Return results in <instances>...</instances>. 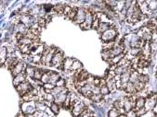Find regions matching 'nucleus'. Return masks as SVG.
Wrapping results in <instances>:
<instances>
[{"label":"nucleus","instance_id":"obj_1","mask_svg":"<svg viewBox=\"0 0 157 117\" xmlns=\"http://www.w3.org/2000/svg\"><path fill=\"white\" fill-rule=\"evenodd\" d=\"M70 109L72 111V114L74 117H79L80 114L85 111V109L86 108V105L84 104V102L82 101H80L79 99H77L76 101H73L70 103Z\"/></svg>","mask_w":157,"mask_h":117},{"label":"nucleus","instance_id":"obj_2","mask_svg":"<svg viewBox=\"0 0 157 117\" xmlns=\"http://www.w3.org/2000/svg\"><path fill=\"white\" fill-rule=\"evenodd\" d=\"M36 112V108L34 101H24L22 104V112L23 114H34Z\"/></svg>","mask_w":157,"mask_h":117},{"label":"nucleus","instance_id":"obj_3","mask_svg":"<svg viewBox=\"0 0 157 117\" xmlns=\"http://www.w3.org/2000/svg\"><path fill=\"white\" fill-rule=\"evenodd\" d=\"M116 35H117V31L115 30V28L113 26H111L109 30H107L105 32H103L102 34V40L104 42H109L113 41L116 37Z\"/></svg>","mask_w":157,"mask_h":117},{"label":"nucleus","instance_id":"obj_4","mask_svg":"<svg viewBox=\"0 0 157 117\" xmlns=\"http://www.w3.org/2000/svg\"><path fill=\"white\" fill-rule=\"evenodd\" d=\"M63 55L62 53L60 52L59 50H57L55 52V54L52 57V61H51V66H53L56 68H61V66H62V63H63Z\"/></svg>","mask_w":157,"mask_h":117},{"label":"nucleus","instance_id":"obj_5","mask_svg":"<svg viewBox=\"0 0 157 117\" xmlns=\"http://www.w3.org/2000/svg\"><path fill=\"white\" fill-rule=\"evenodd\" d=\"M33 88H34L29 81H24V82L20 83L19 86L16 87V90H18V92L20 94V96H23V95H25L28 92H30Z\"/></svg>","mask_w":157,"mask_h":117},{"label":"nucleus","instance_id":"obj_6","mask_svg":"<svg viewBox=\"0 0 157 117\" xmlns=\"http://www.w3.org/2000/svg\"><path fill=\"white\" fill-rule=\"evenodd\" d=\"M93 20H94V15L90 11H88V10H86L85 20H84V22L81 24V25H80V27H81L82 29H84V30L90 29L91 26H92Z\"/></svg>","mask_w":157,"mask_h":117},{"label":"nucleus","instance_id":"obj_7","mask_svg":"<svg viewBox=\"0 0 157 117\" xmlns=\"http://www.w3.org/2000/svg\"><path fill=\"white\" fill-rule=\"evenodd\" d=\"M157 102V94L154 95H152L150 96L147 100L145 101V105H144V108L146 111H151V110H153L154 106Z\"/></svg>","mask_w":157,"mask_h":117},{"label":"nucleus","instance_id":"obj_8","mask_svg":"<svg viewBox=\"0 0 157 117\" xmlns=\"http://www.w3.org/2000/svg\"><path fill=\"white\" fill-rule=\"evenodd\" d=\"M67 95H68V90L67 88H65L63 91H61V93H59L57 96L54 97V102L55 103H57L58 105L63 104L65 100H66V97H67Z\"/></svg>","mask_w":157,"mask_h":117},{"label":"nucleus","instance_id":"obj_9","mask_svg":"<svg viewBox=\"0 0 157 117\" xmlns=\"http://www.w3.org/2000/svg\"><path fill=\"white\" fill-rule=\"evenodd\" d=\"M86 9H83V8H79L77 9V13H76V16H75V22L81 25V24L84 22L85 20V18H86Z\"/></svg>","mask_w":157,"mask_h":117},{"label":"nucleus","instance_id":"obj_10","mask_svg":"<svg viewBox=\"0 0 157 117\" xmlns=\"http://www.w3.org/2000/svg\"><path fill=\"white\" fill-rule=\"evenodd\" d=\"M24 81H26V75H25V70L19 74V75H17L16 77H14V79H13V85L15 87L19 86L20 83L24 82Z\"/></svg>","mask_w":157,"mask_h":117},{"label":"nucleus","instance_id":"obj_11","mask_svg":"<svg viewBox=\"0 0 157 117\" xmlns=\"http://www.w3.org/2000/svg\"><path fill=\"white\" fill-rule=\"evenodd\" d=\"M25 66H24V64L22 62H20L17 64V65L15 66V67L11 70V72H12V75L14 77H16L17 75H19V74L20 73H22L24 70H25Z\"/></svg>","mask_w":157,"mask_h":117},{"label":"nucleus","instance_id":"obj_12","mask_svg":"<svg viewBox=\"0 0 157 117\" xmlns=\"http://www.w3.org/2000/svg\"><path fill=\"white\" fill-rule=\"evenodd\" d=\"M73 63H74V59L71 58V57H67V58H64L63 60V63H62V66H61V69L65 70V71H71V67Z\"/></svg>","mask_w":157,"mask_h":117},{"label":"nucleus","instance_id":"obj_13","mask_svg":"<svg viewBox=\"0 0 157 117\" xmlns=\"http://www.w3.org/2000/svg\"><path fill=\"white\" fill-rule=\"evenodd\" d=\"M138 3V6H139V8L141 10V12L143 14V15H147L149 13V8H148V6H147V3L146 1H139Z\"/></svg>","mask_w":157,"mask_h":117},{"label":"nucleus","instance_id":"obj_14","mask_svg":"<svg viewBox=\"0 0 157 117\" xmlns=\"http://www.w3.org/2000/svg\"><path fill=\"white\" fill-rule=\"evenodd\" d=\"M145 99L142 98V97H139L137 99L136 101V103H135V107H134V111H138V110L141 109V108H144V105H145Z\"/></svg>","mask_w":157,"mask_h":117},{"label":"nucleus","instance_id":"obj_15","mask_svg":"<svg viewBox=\"0 0 157 117\" xmlns=\"http://www.w3.org/2000/svg\"><path fill=\"white\" fill-rule=\"evenodd\" d=\"M32 45V44H31ZM31 45H25V44H19V49L20 53L22 55H31Z\"/></svg>","mask_w":157,"mask_h":117},{"label":"nucleus","instance_id":"obj_16","mask_svg":"<svg viewBox=\"0 0 157 117\" xmlns=\"http://www.w3.org/2000/svg\"><path fill=\"white\" fill-rule=\"evenodd\" d=\"M7 55H8V50L5 47L0 48V65L5 64L7 60Z\"/></svg>","mask_w":157,"mask_h":117},{"label":"nucleus","instance_id":"obj_17","mask_svg":"<svg viewBox=\"0 0 157 117\" xmlns=\"http://www.w3.org/2000/svg\"><path fill=\"white\" fill-rule=\"evenodd\" d=\"M79 70H82V64L80 63L78 60H74V63H73L72 67H71V71L72 73L77 72Z\"/></svg>","mask_w":157,"mask_h":117},{"label":"nucleus","instance_id":"obj_18","mask_svg":"<svg viewBox=\"0 0 157 117\" xmlns=\"http://www.w3.org/2000/svg\"><path fill=\"white\" fill-rule=\"evenodd\" d=\"M34 71H36V68L32 66H28L25 67V75L26 77H30V79H34Z\"/></svg>","mask_w":157,"mask_h":117},{"label":"nucleus","instance_id":"obj_19","mask_svg":"<svg viewBox=\"0 0 157 117\" xmlns=\"http://www.w3.org/2000/svg\"><path fill=\"white\" fill-rule=\"evenodd\" d=\"M52 73H53V71H45V73L43 74V76H42V79L40 80L41 82L44 83V84L49 82V77H50Z\"/></svg>","mask_w":157,"mask_h":117},{"label":"nucleus","instance_id":"obj_20","mask_svg":"<svg viewBox=\"0 0 157 117\" xmlns=\"http://www.w3.org/2000/svg\"><path fill=\"white\" fill-rule=\"evenodd\" d=\"M110 27H111L110 24L100 22V26H99V28H98V31H99L100 33H103V32H105L107 30H109Z\"/></svg>","mask_w":157,"mask_h":117},{"label":"nucleus","instance_id":"obj_21","mask_svg":"<svg viewBox=\"0 0 157 117\" xmlns=\"http://www.w3.org/2000/svg\"><path fill=\"white\" fill-rule=\"evenodd\" d=\"M125 90L127 92V93H129L130 95H133L135 94L136 92V90H135V87H134V84L133 83H131V82H128L127 84V87H125Z\"/></svg>","mask_w":157,"mask_h":117},{"label":"nucleus","instance_id":"obj_22","mask_svg":"<svg viewBox=\"0 0 157 117\" xmlns=\"http://www.w3.org/2000/svg\"><path fill=\"white\" fill-rule=\"evenodd\" d=\"M36 108L39 112H46V110L47 109V106L44 102L39 101V102H36Z\"/></svg>","mask_w":157,"mask_h":117},{"label":"nucleus","instance_id":"obj_23","mask_svg":"<svg viewBox=\"0 0 157 117\" xmlns=\"http://www.w3.org/2000/svg\"><path fill=\"white\" fill-rule=\"evenodd\" d=\"M123 57H125V55L124 54H121L119 55H116V56H114V57H113L111 60H110V63L111 64V65H117L118 63H119L122 59H123Z\"/></svg>","mask_w":157,"mask_h":117},{"label":"nucleus","instance_id":"obj_24","mask_svg":"<svg viewBox=\"0 0 157 117\" xmlns=\"http://www.w3.org/2000/svg\"><path fill=\"white\" fill-rule=\"evenodd\" d=\"M139 74L138 71H132L130 74V77H129V82L131 83H135L136 81L139 80Z\"/></svg>","mask_w":157,"mask_h":117},{"label":"nucleus","instance_id":"obj_25","mask_svg":"<svg viewBox=\"0 0 157 117\" xmlns=\"http://www.w3.org/2000/svg\"><path fill=\"white\" fill-rule=\"evenodd\" d=\"M149 61L143 58H139V63H138V68H145L149 66Z\"/></svg>","mask_w":157,"mask_h":117},{"label":"nucleus","instance_id":"obj_26","mask_svg":"<svg viewBox=\"0 0 157 117\" xmlns=\"http://www.w3.org/2000/svg\"><path fill=\"white\" fill-rule=\"evenodd\" d=\"M61 79L60 76H59L57 73L53 72V73L51 74L50 77H49V82H48V83L53 84V85H56V83H57V81H58L59 79Z\"/></svg>","mask_w":157,"mask_h":117},{"label":"nucleus","instance_id":"obj_27","mask_svg":"<svg viewBox=\"0 0 157 117\" xmlns=\"http://www.w3.org/2000/svg\"><path fill=\"white\" fill-rule=\"evenodd\" d=\"M45 73V71H43L42 69H38L36 68V71H34V80H41L42 76Z\"/></svg>","mask_w":157,"mask_h":117},{"label":"nucleus","instance_id":"obj_28","mask_svg":"<svg viewBox=\"0 0 157 117\" xmlns=\"http://www.w3.org/2000/svg\"><path fill=\"white\" fill-rule=\"evenodd\" d=\"M134 84V87H135V90L136 91H141L142 90H144V88H145V84L143 83H141V82H139V81H136Z\"/></svg>","mask_w":157,"mask_h":117},{"label":"nucleus","instance_id":"obj_29","mask_svg":"<svg viewBox=\"0 0 157 117\" xmlns=\"http://www.w3.org/2000/svg\"><path fill=\"white\" fill-rule=\"evenodd\" d=\"M119 115H120V112L115 108L111 109L109 112H108V117H118Z\"/></svg>","mask_w":157,"mask_h":117},{"label":"nucleus","instance_id":"obj_30","mask_svg":"<svg viewBox=\"0 0 157 117\" xmlns=\"http://www.w3.org/2000/svg\"><path fill=\"white\" fill-rule=\"evenodd\" d=\"M49 107H50L51 112L55 113V114H57V113L60 112V106H59L57 103H55V102H52Z\"/></svg>","mask_w":157,"mask_h":117},{"label":"nucleus","instance_id":"obj_31","mask_svg":"<svg viewBox=\"0 0 157 117\" xmlns=\"http://www.w3.org/2000/svg\"><path fill=\"white\" fill-rule=\"evenodd\" d=\"M102 98H103V96L100 93V94H93L91 98H90V100H91L92 101H95V102H100V101H102Z\"/></svg>","mask_w":157,"mask_h":117},{"label":"nucleus","instance_id":"obj_32","mask_svg":"<svg viewBox=\"0 0 157 117\" xmlns=\"http://www.w3.org/2000/svg\"><path fill=\"white\" fill-rule=\"evenodd\" d=\"M150 10H154L157 8V1H146Z\"/></svg>","mask_w":157,"mask_h":117},{"label":"nucleus","instance_id":"obj_33","mask_svg":"<svg viewBox=\"0 0 157 117\" xmlns=\"http://www.w3.org/2000/svg\"><path fill=\"white\" fill-rule=\"evenodd\" d=\"M76 13H77V8H73L72 10H71V12H70L67 17L69 18L70 20H75V16H76Z\"/></svg>","mask_w":157,"mask_h":117},{"label":"nucleus","instance_id":"obj_34","mask_svg":"<svg viewBox=\"0 0 157 117\" xmlns=\"http://www.w3.org/2000/svg\"><path fill=\"white\" fill-rule=\"evenodd\" d=\"M44 100L45 101H49V103L54 102V96L51 93H46L44 96Z\"/></svg>","mask_w":157,"mask_h":117},{"label":"nucleus","instance_id":"obj_35","mask_svg":"<svg viewBox=\"0 0 157 117\" xmlns=\"http://www.w3.org/2000/svg\"><path fill=\"white\" fill-rule=\"evenodd\" d=\"M139 81L141 83H143V84L147 83L149 81V77L147 75H144V74H141L139 77Z\"/></svg>","mask_w":157,"mask_h":117},{"label":"nucleus","instance_id":"obj_36","mask_svg":"<svg viewBox=\"0 0 157 117\" xmlns=\"http://www.w3.org/2000/svg\"><path fill=\"white\" fill-rule=\"evenodd\" d=\"M32 61H33L34 64H42V55H33Z\"/></svg>","mask_w":157,"mask_h":117},{"label":"nucleus","instance_id":"obj_37","mask_svg":"<svg viewBox=\"0 0 157 117\" xmlns=\"http://www.w3.org/2000/svg\"><path fill=\"white\" fill-rule=\"evenodd\" d=\"M100 26V20L99 19L96 17V15H94V20H93V22H92V26L91 28L92 29H95V30H98V28Z\"/></svg>","mask_w":157,"mask_h":117},{"label":"nucleus","instance_id":"obj_38","mask_svg":"<svg viewBox=\"0 0 157 117\" xmlns=\"http://www.w3.org/2000/svg\"><path fill=\"white\" fill-rule=\"evenodd\" d=\"M150 49H151V54L154 55L155 53L157 52V44L155 42H152L150 44Z\"/></svg>","mask_w":157,"mask_h":117},{"label":"nucleus","instance_id":"obj_39","mask_svg":"<svg viewBox=\"0 0 157 117\" xmlns=\"http://www.w3.org/2000/svg\"><path fill=\"white\" fill-rule=\"evenodd\" d=\"M100 94L102 95H107V94H109V92H110V90L108 88L107 86H103V87H100Z\"/></svg>","mask_w":157,"mask_h":117},{"label":"nucleus","instance_id":"obj_40","mask_svg":"<svg viewBox=\"0 0 157 117\" xmlns=\"http://www.w3.org/2000/svg\"><path fill=\"white\" fill-rule=\"evenodd\" d=\"M54 10L56 12H58V13H63V9H64V6L63 5H57V6H54Z\"/></svg>","mask_w":157,"mask_h":117},{"label":"nucleus","instance_id":"obj_41","mask_svg":"<svg viewBox=\"0 0 157 117\" xmlns=\"http://www.w3.org/2000/svg\"><path fill=\"white\" fill-rule=\"evenodd\" d=\"M146 112H147V111L145 110V108H141L138 110V111H136V114H137V116H143Z\"/></svg>","mask_w":157,"mask_h":117},{"label":"nucleus","instance_id":"obj_42","mask_svg":"<svg viewBox=\"0 0 157 117\" xmlns=\"http://www.w3.org/2000/svg\"><path fill=\"white\" fill-rule=\"evenodd\" d=\"M55 86L56 87H65V80L63 79H60L57 81Z\"/></svg>","mask_w":157,"mask_h":117},{"label":"nucleus","instance_id":"obj_43","mask_svg":"<svg viewBox=\"0 0 157 117\" xmlns=\"http://www.w3.org/2000/svg\"><path fill=\"white\" fill-rule=\"evenodd\" d=\"M46 22H47L46 20H45V19H42V18H41V19L38 20L37 24H38V26H39L40 28H44L45 25H46Z\"/></svg>","mask_w":157,"mask_h":117},{"label":"nucleus","instance_id":"obj_44","mask_svg":"<svg viewBox=\"0 0 157 117\" xmlns=\"http://www.w3.org/2000/svg\"><path fill=\"white\" fill-rule=\"evenodd\" d=\"M72 6H64V9H63V13L62 14H64V15H68V14L71 12V10H72Z\"/></svg>","mask_w":157,"mask_h":117},{"label":"nucleus","instance_id":"obj_45","mask_svg":"<svg viewBox=\"0 0 157 117\" xmlns=\"http://www.w3.org/2000/svg\"><path fill=\"white\" fill-rule=\"evenodd\" d=\"M127 117H137V114H136V112L134 110H131V111L127 112Z\"/></svg>","mask_w":157,"mask_h":117},{"label":"nucleus","instance_id":"obj_46","mask_svg":"<svg viewBox=\"0 0 157 117\" xmlns=\"http://www.w3.org/2000/svg\"><path fill=\"white\" fill-rule=\"evenodd\" d=\"M44 8L47 10V11H48V10H50L51 8H53V6H52L51 5H45L44 6Z\"/></svg>","mask_w":157,"mask_h":117},{"label":"nucleus","instance_id":"obj_47","mask_svg":"<svg viewBox=\"0 0 157 117\" xmlns=\"http://www.w3.org/2000/svg\"><path fill=\"white\" fill-rule=\"evenodd\" d=\"M153 112H154L155 113H157V102H156V104L154 106V108H153Z\"/></svg>","mask_w":157,"mask_h":117},{"label":"nucleus","instance_id":"obj_48","mask_svg":"<svg viewBox=\"0 0 157 117\" xmlns=\"http://www.w3.org/2000/svg\"><path fill=\"white\" fill-rule=\"evenodd\" d=\"M118 117H127V115H125V114H123V113H122V114H120Z\"/></svg>","mask_w":157,"mask_h":117},{"label":"nucleus","instance_id":"obj_49","mask_svg":"<svg viewBox=\"0 0 157 117\" xmlns=\"http://www.w3.org/2000/svg\"><path fill=\"white\" fill-rule=\"evenodd\" d=\"M155 31H156V32H157V27H156V30H155Z\"/></svg>","mask_w":157,"mask_h":117},{"label":"nucleus","instance_id":"obj_50","mask_svg":"<svg viewBox=\"0 0 157 117\" xmlns=\"http://www.w3.org/2000/svg\"><path fill=\"white\" fill-rule=\"evenodd\" d=\"M155 117H157V113H155Z\"/></svg>","mask_w":157,"mask_h":117},{"label":"nucleus","instance_id":"obj_51","mask_svg":"<svg viewBox=\"0 0 157 117\" xmlns=\"http://www.w3.org/2000/svg\"><path fill=\"white\" fill-rule=\"evenodd\" d=\"M156 20H157V19H156Z\"/></svg>","mask_w":157,"mask_h":117},{"label":"nucleus","instance_id":"obj_52","mask_svg":"<svg viewBox=\"0 0 157 117\" xmlns=\"http://www.w3.org/2000/svg\"><path fill=\"white\" fill-rule=\"evenodd\" d=\"M156 74H157V72H156Z\"/></svg>","mask_w":157,"mask_h":117}]
</instances>
